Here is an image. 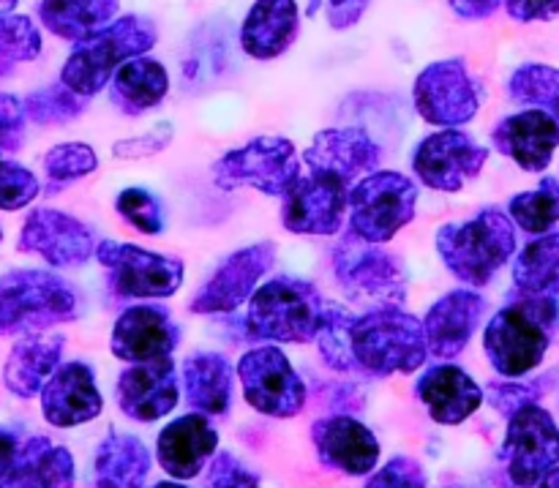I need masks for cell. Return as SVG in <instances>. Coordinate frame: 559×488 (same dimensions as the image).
Segmentation results:
<instances>
[{"label": "cell", "mask_w": 559, "mask_h": 488, "mask_svg": "<svg viewBox=\"0 0 559 488\" xmlns=\"http://www.w3.org/2000/svg\"><path fill=\"white\" fill-rule=\"evenodd\" d=\"M559 328L557 295H524L491 317L484 349L491 369L508 380L530 374L544 364Z\"/></svg>", "instance_id": "1"}, {"label": "cell", "mask_w": 559, "mask_h": 488, "mask_svg": "<svg viewBox=\"0 0 559 488\" xmlns=\"http://www.w3.org/2000/svg\"><path fill=\"white\" fill-rule=\"evenodd\" d=\"M355 374H413L429 358L424 322L399 306H377L355 314L347 331Z\"/></svg>", "instance_id": "2"}, {"label": "cell", "mask_w": 559, "mask_h": 488, "mask_svg": "<svg viewBox=\"0 0 559 488\" xmlns=\"http://www.w3.org/2000/svg\"><path fill=\"white\" fill-rule=\"evenodd\" d=\"M158 44V27L145 14L115 16L109 25L82 38L60 69V82L76 96L93 98L109 85L115 71L131 58L147 55Z\"/></svg>", "instance_id": "3"}, {"label": "cell", "mask_w": 559, "mask_h": 488, "mask_svg": "<svg viewBox=\"0 0 559 488\" xmlns=\"http://www.w3.org/2000/svg\"><path fill=\"white\" fill-rule=\"evenodd\" d=\"M437 251L459 282L478 289L508 265L516 251V229L500 207H484L467 222L440 227Z\"/></svg>", "instance_id": "4"}, {"label": "cell", "mask_w": 559, "mask_h": 488, "mask_svg": "<svg viewBox=\"0 0 559 488\" xmlns=\"http://www.w3.org/2000/svg\"><path fill=\"white\" fill-rule=\"evenodd\" d=\"M76 317V293L55 273L20 267L0 276V336H33Z\"/></svg>", "instance_id": "5"}, {"label": "cell", "mask_w": 559, "mask_h": 488, "mask_svg": "<svg viewBox=\"0 0 559 488\" xmlns=\"http://www.w3.org/2000/svg\"><path fill=\"white\" fill-rule=\"evenodd\" d=\"M325 303L320 289L306 278L276 276L249 298L246 328L251 338L273 344H309L320 331Z\"/></svg>", "instance_id": "6"}, {"label": "cell", "mask_w": 559, "mask_h": 488, "mask_svg": "<svg viewBox=\"0 0 559 488\" xmlns=\"http://www.w3.org/2000/svg\"><path fill=\"white\" fill-rule=\"evenodd\" d=\"M333 276L353 303L377 309L402 306L407 298V276L399 257L353 233L333 246Z\"/></svg>", "instance_id": "7"}, {"label": "cell", "mask_w": 559, "mask_h": 488, "mask_svg": "<svg viewBox=\"0 0 559 488\" xmlns=\"http://www.w3.org/2000/svg\"><path fill=\"white\" fill-rule=\"evenodd\" d=\"M349 233L369 243H391L418 211V186L402 172H369L349 189Z\"/></svg>", "instance_id": "8"}, {"label": "cell", "mask_w": 559, "mask_h": 488, "mask_svg": "<svg viewBox=\"0 0 559 488\" xmlns=\"http://www.w3.org/2000/svg\"><path fill=\"white\" fill-rule=\"evenodd\" d=\"M211 175L224 191L257 189L267 197H284L300 175V158L287 136H257L224 153Z\"/></svg>", "instance_id": "9"}, {"label": "cell", "mask_w": 559, "mask_h": 488, "mask_svg": "<svg viewBox=\"0 0 559 488\" xmlns=\"http://www.w3.org/2000/svg\"><path fill=\"white\" fill-rule=\"evenodd\" d=\"M413 102L420 118L440 129H459L475 120L484 102L478 80L464 58H442L424 66L415 76Z\"/></svg>", "instance_id": "10"}, {"label": "cell", "mask_w": 559, "mask_h": 488, "mask_svg": "<svg viewBox=\"0 0 559 488\" xmlns=\"http://www.w3.org/2000/svg\"><path fill=\"white\" fill-rule=\"evenodd\" d=\"M96 260L109 273V287L120 298H173L183 284V262L120 240H98Z\"/></svg>", "instance_id": "11"}, {"label": "cell", "mask_w": 559, "mask_h": 488, "mask_svg": "<svg viewBox=\"0 0 559 488\" xmlns=\"http://www.w3.org/2000/svg\"><path fill=\"white\" fill-rule=\"evenodd\" d=\"M500 456L513 486H538L544 475L559 464V429L555 418L538 404L516 409L508 420V435Z\"/></svg>", "instance_id": "12"}, {"label": "cell", "mask_w": 559, "mask_h": 488, "mask_svg": "<svg viewBox=\"0 0 559 488\" xmlns=\"http://www.w3.org/2000/svg\"><path fill=\"white\" fill-rule=\"evenodd\" d=\"M240 385L251 409L267 418H295L306 407V385L278 347H257L238 364Z\"/></svg>", "instance_id": "13"}, {"label": "cell", "mask_w": 559, "mask_h": 488, "mask_svg": "<svg viewBox=\"0 0 559 488\" xmlns=\"http://www.w3.org/2000/svg\"><path fill=\"white\" fill-rule=\"evenodd\" d=\"M489 162V147L459 129H442L420 140L413 156L415 178L431 191H462Z\"/></svg>", "instance_id": "14"}, {"label": "cell", "mask_w": 559, "mask_h": 488, "mask_svg": "<svg viewBox=\"0 0 559 488\" xmlns=\"http://www.w3.org/2000/svg\"><path fill=\"white\" fill-rule=\"evenodd\" d=\"M349 205V186L325 175L300 172L287 194L282 197V224L293 235H328L342 233Z\"/></svg>", "instance_id": "15"}, {"label": "cell", "mask_w": 559, "mask_h": 488, "mask_svg": "<svg viewBox=\"0 0 559 488\" xmlns=\"http://www.w3.org/2000/svg\"><path fill=\"white\" fill-rule=\"evenodd\" d=\"M276 262V246L271 240L246 246L218 265L205 287L191 298V314H229L254 295L257 284L265 278Z\"/></svg>", "instance_id": "16"}, {"label": "cell", "mask_w": 559, "mask_h": 488, "mask_svg": "<svg viewBox=\"0 0 559 488\" xmlns=\"http://www.w3.org/2000/svg\"><path fill=\"white\" fill-rule=\"evenodd\" d=\"M93 229L69 213L36 207L25 218L16 240V251L36 254L52 267H80L96 254Z\"/></svg>", "instance_id": "17"}, {"label": "cell", "mask_w": 559, "mask_h": 488, "mask_svg": "<svg viewBox=\"0 0 559 488\" xmlns=\"http://www.w3.org/2000/svg\"><path fill=\"white\" fill-rule=\"evenodd\" d=\"M382 151L364 129H325L317 131L300 162L314 175L338 180L353 189L360 178L374 172Z\"/></svg>", "instance_id": "18"}, {"label": "cell", "mask_w": 559, "mask_h": 488, "mask_svg": "<svg viewBox=\"0 0 559 488\" xmlns=\"http://www.w3.org/2000/svg\"><path fill=\"white\" fill-rule=\"evenodd\" d=\"M180 344V328L164 306H129L112 328V355L126 364L173 358Z\"/></svg>", "instance_id": "19"}, {"label": "cell", "mask_w": 559, "mask_h": 488, "mask_svg": "<svg viewBox=\"0 0 559 488\" xmlns=\"http://www.w3.org/2000/svg\"><path fill=\"white\" fill-rule=\"evenodd\" d=\"M178 374L173 358L131 364L118 377V407L136 424H153L167 418L180 402Z\"/></svg>", "instance_id": "20"}, {"label": "cell", "mask_w": 559, "mask_h": 488, "mask_svg": "<svg viewBox=\"0 0 559 488\" xmlns=\"http://www.w3.org/2000/svg\"><path fill=\"white\" fill-rule=\"evenodd\" d=\"M317 459L322 467L364 478L380 462V442L374 431L349 415H333L311 426Z\"/></svg>", "instance_id": "21"}, {"label": "cell", "mask_w": 559, "mask_h": 488, "mask_svg": "<svg viewBox=\"0 0 559 488\" xmlns=\"http://www.w3.org/2000/svg\"><path fill=\"white\" fill-rule=\"evenodd\" d=\"M41 396V413L55 429H74L102 415L104 398L96 388V374L82 360H71L55 369Z\"/></svg>", "instance_id": "22"}, {"label": "cell", "mask_w": 559, "mask_h": 488, "mask_svg": "<svg viewBox=\"0 0 559 488\" xmlns=\"http://www.w3.org/2000/svg\"><path fill=\"white\" fill-rule=\"evenodd\" d=\"M486 309H489V300L475 289H453L442 295L426 311L424 320V336L431 358L448 360L462 355L486 317Z\"/></svg>", "instance_id": "23"}, {"label": "cell", "mask_w": 559, "mask_h": 488, "mask_svg": "<svg viewBox=\"0 0 559 488\" xmlns=\"http://www.w3.org/2000/svg\"><path fill=\"white\" fill-rule=\"evenodd\" d=\"M298 0H254L240 22V49L251 60H276L287 55L300 38Z\"/></svg>", "instance_id": "24"}, {"label": "cell", "mask_w": 559, "mask_h": 488, "mask_svg": "<svg viewBox=\"0 0 559 488\" xmlns=\"http://www.w3.org/2000/svg\"><path fill=\"white\" fill-rule=\"evenodd\" d=\"M497 151L527 172H544L559 145V126L546 109H524L500 120L491 134Z\"/></svg>", "instance_id": "25"}, {"label": "cell", "mask_w": 559, "mask_h": 488, "mask_svg": "<svg viewBox=\"0 0 559 488\" xmlns=\"http://www.w3.org/2000/svg\"><path fill=\"white\" fill-rule=\"evenodd\" d=\"M218 448V435L211 420L200 413L183 415L164 426L158 435L156 453L162 469L175 480H191L205 469Z\"/></svg>", "instance_id": "26"}, {"label": "cell", "mask_w": 559, "mask_h": 488, "mask_svg": "<svg viewBox=\"0 0 559 488\" xmlns=\"http://www.w3.org/2000/svg\"><path fill=\"white\" fill-rule=\"evenodd\" d=\"M415 391L429 409L431 420L440 426L464 424L484 404V388L453 364H442L426 371Z\"/></svg>", "instance_id": "27"}, {"label": "cell", "mask_w": 559, "mask_h": 488, "mask_svg": "<svg viewBox=\"0 0 559 488\" xmlns=\"http://www.w3.org/2000/svg\"><path fill=\"white\" fill-rule=\"evenodd\" d=\"M74 456L47 437H31L16 448L0 488H74Z\"/></svg>", "instance_id": "28"}, {"label": "cell", "mask_w": 559, "mask_h": 488, "mask_svg": "<svg viewBox=\"0 0 559 488\" xmlns=\"http://www.w3.org/2000/svg\"><path fill=\"white\" fill-rule=\"evenodd\" d=\"M63 347L66 338L60 333H52V336H44V333L22 336L11 347L9 358H5L3 385L20 398L38 396L44 391V385H47L49 377L60 366Z\"/></svg>", "instance_id": "29"}, {"label": "cell", "mask_w": 559, "mask_h": 488, "mask_svg": "<svg viewBox=\"0 0 559 488\" xmlns=\"http://www.w3.org/2000/svg\"><path fill=\"white\" fill-rule=\"evenodd\" d=\"M186 402L200 415H224L233 402L235 369L224 355L194 353L183 360Z\"/></svg>", "instance_id": "30"}, {"label": "cell", "mask_w": 559, "mask_h": 488, "mask_svg": "<svg viewBox=\"0 0 559 488\" xmlns=\"http://www.w3.org/2000/svg\"><path fill=\"white\" fill-rule=\"evenodd\" d=\"M109 85H112L109 98H112L115 107L134 118V115L158 107L167 98L169 71L164 69L162 60L140 55V58L126 60L112 74Z\"/></svg>", "instance_id": "31"}, {"label": "cell", "mask_w": 559, "mask_h": 488, "mask_svg": "<svg viewBox=\"0 0 559 488\" xmlns=\"http://www.w3.org/2000/svg\"><path fill=\"white\" fill-rule=\"evenodd\" d=\"M153 459L142 440L109 431L93 462V488H140L151 475Z\"/></svg>", "instance_id": "32"}, {"label": "cell", "mask_w": 559, "mask_h": 488, "mask_svg": "<svg viewBox=\"0 0 559 488\" xmlns=\"http://www.w3.org/2000/svg\"><path fill=\"white\" fill-rule=\"evenodd\" d=\"M120 0H41L38 22L47 33L63 41H82L118 16Z\"/></svg>", "instance_id": "33"}, {"label": "cell", "mask_w": 559, "mask_h": 488, "mask_svg": "<svg viewBox=\"0 0 559 488\" xmlns=\"http://www.w3.org/2000/svg\"><path fill=\"white\" fill-rule=\"evenodd\" d=\"M513 284L524 295H559V235L524 246L513 262Z\"/></svg>", "instance_id": "34"}, {"label": "cell", "mask_w": 559, "mask_h": 488, "mask_svg": "<svg viewBox=\"0 0 559 488\" xmlns=\"http://www.w3.org/2000/svg\"><path fill=\"white\" fill-rule=\"evenodd\" d=\"M511 222L519 224L524 233L544 235L559 222V180L544 178L535 191L516 194L508 205Z\"/></svg>", "instance_id": "35"}, {"label": "cell", "mask_w": 559, "mask_h": 488, "mask_svg": "<svg viewBox=\"0 0 559 488\" xmlns=\"http://www.w3.org/2000/svg\"><path fill=\"white\" fill-rule=\"evenodd\" d=\"M44 38L38 25L25 14H0V76L11 74L20 63H31L41 55Z\"/></svg>", "instance_id": "36"}, {"label": "cell", "mask_w": 559, "mask_h": 488, "mask_svg": "<svg viewBox=\"0 0 559 488\" xmlns=\"http://www.w3.org/2000/svg\"><path fill=\"white\" fill-rule=\"evenodd\" d=\"M98 156L85 142H63V145L49 147L44 156V175H47V191L58 194L66 186L87 178L96 172Z\"/></svg>", "instance_id": "37"}, {"label": "cell", "mask_w": 559, "mask_h": 488, "mask_svg": "<svg viewBox=\"0 0 559 488\" xmlns=\"http://www.w3.org/2000/svg\"><path fill=\"white\" fill-rule=\"evenodd\" d=\"M22 109H25V118L38 126H63L85 115L87 98L76 96L74 91H69V87L58 80L55 85L33 91L31 96L22 102Z\"/></svg>", "instance_id": "38"}, {"label": "cell", "mask_w": 559, "mask_h": 488, "mask_svg": "<svg viewBox=\"0 0 559 488\" xmlns=\"http://www.w3.org/2000/svg\"><path fill=\"white\" fill-rule=\"evenodd\" d=\"M508 96L516 104L535 109H549L559 98V69L540 63L519 66L508 82Z\"/></svg>", "instance_id": "39"}, {"label": "cell", "mask_w": 559, "mask_h": 488, "mask_svg": "<svg viewBox=\"0 0 559 488\" xmlns=\"http://www.w3.org/2000/svg\"><path fill=\"white\" fill-rule=\"evenodd\" d=\"M115 211L142 235H162L164 227H167L164 205L147 189H136V186L134 189H123L115 197Z\"/></svg>", "instance_id": "40"}, {"label": "cell", "mask_w": 559, "mask_h": 488, "mask_svg": "<svg viewBox=\"0 0 559 488\" xmlns=\"http://www.w3.org/2000/svg\"><path fill=\"white\" fill-rule=\"evenodd\" d=\"M38 191H41V186H38L36 175L0 153V211H22L36 200Z\"/></svg>", "instance_id": "41"}, {"label": "cell", "mask_w": 559, "mask_h": 488, "mask_svg": "<svg viewBox=\"0 0 559 488\" xmlns=\"http://www.w3.org/2000/svg\"><path fill=\"white\" fill-rule=\"evenodd\" d=\"M371 3L374 0H309L306 3V14L322 16L331 31L347 33L355 25H360V20L371 9Z\"/></svg>", "instance_id": "42"}, {"label": "cell", "mask_w": 559, "mask_h": 488, "mask_svg": "<svg viewBox=\"0 0 559 488\" xmlns=\"http://www.w3.org/2000/svg\"><path fill=\"white\" fill-rule=\"evenodd\" d=\"M540 396H544V382H491L484 393L486 402L508 418L516 409L535 404Z\"/></svg>", "instance_id": "43"}, {"label": "cell", "mask_w": 559, "mask_h": 488, "mask_svg": "<svg viewBox=\"0 0 559 488\" xmlns=\"http://www.w3.org/2000/svg\"><path fill=\"white\" fill-rule=\"evenodd\" d=\"M173 131H175L173 123H156L151 131H145V134L115 142L112 145L115 158H129V162H134V158L158 156V153L173 142Z\"/></svg>", "instance_id": "44"}, {"label": "cell", "mask_w": 559, "mask_h": 488, "mask_svg": "<svg viewBox=\"0 0 559 488\" xmlns=\"http://www.w3.org/2000/svg\"><path fill=\"white\" fill-rule=\"evenodd\" d=\"M364 488H429L426 486V473L415 459L396 456L393 462H388L374 478H369V484Z\"/></svg>", "instance_id": "45"}, {"label": "cell", "mask_w": 559, "mask_h": 488, "mask_svg": "<svg viewBox=\"0 0 559 488\" xmlns=\"http://www.w3.org/2000/svg\"><path fill=\"white\" fill-rule=\"evenodd\" d=\"M205 488H260V478L246 469L233 453H218L211 462Z\"/></svg>", "instance_id": "46"}, {"label": "cell", "mask_w": 559, "mask_h": 488, "mask_svg": "<svg viewBox=\"0 0 559 488\" xmlns=\"http://www.w3.org/2000/svg\"><path fill=\"white\" fill-rule=\"evenodd\" d=\"M25 109L11 93H0V153L20 151L25 142Z\"/></svg>", "instance_id": "47"}, {"label": "cell", "mask_w": 559, "mask_h": 488, "mask_svg": "<svg viewBox=\"0 0 559 488\" xmlns=\"http://www.w3.org/2000/svg\"><path fill=\"white\" fill-rule=\"evenodd\" d=\"M508 16L516 22H549L559 14V0H506Z\"/></svg>", "instance_id": "48"}, {"label": "cell", "mask_w": 559, "mask_h": 488, "mask_svg": "<svg viewBox=\"0 0 559 488\" xmlns=\"http://www.w3.org/2000/svg\"><path fill=\"white\" fill-rule=\"evenodd\" d=\"M502 3H506V0H448V9H451L459 20L480 22L495 16Z\"/></svg>", "instance_id": "49"}, {"label": "cell", "mask_w": 559, "mask_h": 488, "mask_svg": "<svg viewBox=\"0 0 559 488\" xmlns=\"http://www.w3.org/2000/svg\"><path fill=\"white\" fill-rule=\"evenodd\" d=\"M16 448H20V437H16V431L0 426V478H3V473L9 469V464H11V459H14Z\"/></svg>", "instance_id": "50"}, {"label": "cell", "mask_w": 559, "mask_h": 488, "mask_svg": "<svg viewBox=\"0 0 559 488\" xmlns=\"http://www.w3.org/2000/svg\"><path fill=\"white\" fill-rule=\"evenodd\" d=\"M540 488H559V467L549 469V473L544 475V480H540Z\"/></svg>", "instance_id": "51"}, {"label": "cell", "mask_w": 559, "mask_h": 488, "mask_svg": "<svg viewBox=\"0 0 559 488\" xmlns=\"http://www.w3.org/2000/svg\"><path fill=\"white\" fill-rule=\"evenodd\" d=\"M549 109H551V112H549V115H551V118H555V120H557V126H559V98H557V102H555V104H551V107H549Z\"/></svg>", "instance_id": "52"}, {"label": "cell", "mask_w": 559, "mask_h": 488, "mask_svg": "<svg viewBox=\"0 0 559 488\" xmlns=\"http://www.w3.org/2000/svg\"><path fill=\"white\" fill-rule=\"evenodd\" d=\"M153 488H186V486H180V484H156Z\"/></svg>", "instance_id": "53"}, {"label": "cell", "mask_w": 559, "mask_h": 488, "mask_svg": "<svg viewBox=\"0 0 559 488\" xmlns=\"http://www.w3.org/2000/svg\"><path fill=\"white\" fill-rule=\"evenodd\" d=\"M442 488H469V486H462V484H456V486H453V484H451V486H442Z\"/></svg>", "instance_id": "54"}, {"label": "cell", "mask_w": 559, "mask_h": 488, "mask_svg": "<svg viewBox=\"0 0 559 488\" xmlns=\"http://www.w3.org/2000/svg\"><path fill=\"white\" fill-rule=\"evenodd\" d=\"M0 240H3V229H0Z\"/></svg>", "instance_id": "55"}]
</instances>
